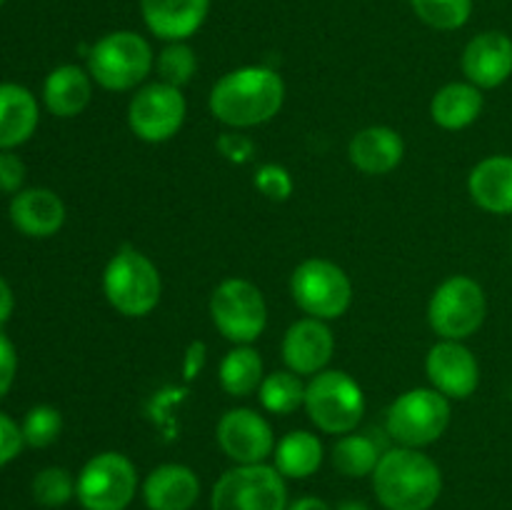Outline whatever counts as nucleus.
Listing matches in <instances>:
<instances>
[{
    "instance_id": "nucleus-7",
    "label": "nucleus",
    "mask_w": 512,
    "mask_h": 510,
    "mask_svg": "<svg viewBox=\"0 0 512 510\" xmlns=\"http://www.w3.org/2000/svg\"><path fill=\"white\" fill-rule=\"evenodd\" d=\"M450 398L435 388H413L393 400L385 413L390 438L405 448H425L443 438L450 425Z\"/></svg>"
},
{
    "instance_id": "nucleus-6",
    "label": "nucleus",
    "mask_w": 512,
    "mask_h": 510,
    "mask_svg": "<svg viewBox=\"0 0 512 510\" xmlns=\"http://www.w3.org/2000/svg\"><path fill=\"white\" fill-rule=\"evenodd\" d=\"M488 318L483 285L470 275H450L435 288L428 303V323L440 340H468Z\"/></svg>"
},
{
    "instance_id": "nucleus-21",
    "label": "nucleus",
    "mask_w": 512,
    "mask_h": 510,
    "mask_svg": "<svg viewBox=\"0 0 512 510\" xmlns=\"http://www.w3.org/2000/svg\"><path fill=\"white\" fill-rule=\"evenodd\" d=\"M10 218L20 233L30 238H50L65 223V205L53 190L28 188L20 190L10 203Z\"/></svg>"
},
{
    "instance_id": "nucleus-24",
    "label": "nucleus",
    "mask_w": 512,
    "mask_h": 510,
    "mask_svg": "<svg viewBox=\"0 0 512 510\" xmlns=\"http://www.w3.org/2000/svg\"><path fill=\"white\" fill-rule=\"evenodd\" d=\"M38 128V103L23 85L0 83V150L25 143Z\"/></svg>"
},
{
    "instance_id": "nucleus-37",
    "label": "nucleus",
    "mask_w": 512,
    "mask_h": 510,
    "mask_svg": "<svg viewBox=\"0 0 512 510\" xmlns=\"http://www.w3.org/2000/svg\"><path fill=\"white\" fill-rule=\"evenodd\" d=\"M15 368H18V355H15L13 343L0 333V398L10 390L15 378Z\"/></svg>"
},
{
    "instance_id": "nucleus-41",
    "label": "nucleus",
    "mask_w": 512,
    "mask_h": 510,
    "mask_svg": "<svg viewBox=\"0 0 512 510\" xmlns=\"http://www.w3.org/2000/svg\"><path fill=\"white\" fill-rule=\"evenodd\" d=\"M5 3V0H0V5H3Z\"/></svg>"
},
{
    "instance_id": "nucleus-10",
    "label": "nucleus",
    "mask_w": 512,
    "mask_h": 510,
    "mask_svg": "<svg viewBox=\"0 0 512 510\" xmlns=\"http://www.w3.org/2000/svg\"><path fill=\"white\" fill-rule=\"evenodd\" d=\"M210 318L230 343H255L268 325L263 290L245 278H225L210 295Z\"/></svg>"
},
{
    "instance_id": "nucleus-22",
    "label": "nucleus",
    "mask_w": 512,
    "mask_h": 510,
    "mask_svg": "<svg viewBox=\"0 0 512 510\" xmlns=\"http://www.w3.org/2000/svg\"><path fill=\"white\" fill-rule=\"evenodd\" d=\"M93 98V78L78 65H60L45 78L43 100L58 118H75Z\"/></svg>"
},
{
    "instance_id": "nucleus-34",
    "label": "nucleus",
    "mask_w": 512,
    "mask_h": 510,
    "mask_svg": "<svg viewBox=\"0 0 512 510\" xmlns=\"http://www.w3.org/2000/svg\"><path fill=\"white\" fill-rule=\"evenodd\" d=\"M218 150L225 160H230L235 165H243L248 160H253L255 143L248 135L240 133V130H228V133H223L218 138Z\"/></svg>"
},
{
    "instance_id": "nucleus-35",
    "label": "nucleus",
    "mask_w": 512,
    "mask_h": 510,
    "mask_svg": "<svg viewBox=\"0 0 512 510\" xmlns=\"http://www.w3.org/2000/svg\"><path fill=\"white\" fill-rule=\"evenodd\" d=\"M23 443V430H20L8 415L0 413V468H3L5 463H10V460L20 453Z\"/></svg>"
},
{
    "instance_id": "nucleus-17",
    "label": "nucleus",
    "mask_w": 512,
    "mask_h": 510,
    "mask_svg": "<svg viewBox=\"0 0 512 510\" xmlns=\"http://www.w3.org/2000/svg\"><path fill=\"white\" fill-rule=\"evenodd\" d=\"M210 10V0H140V13L155 38L165 43L188 40L200 30Z\"/></svg>"
},
{
    "instance_id": "nucleus-30",
    "label": "nucleus",
    "mask_w": 512,
    "mask_h": 510,
    "mask_svg": "<svg viewBox=\"0 0 512 510\" xmlns=\"http://www.w3.org/2000/svg\"><path fill=\"white\" fill-rule=\"evenodd\" d=\"M155 68H158L163 83L183 88L193 80L195 70H198V58H195V50L185 40H178V43H168L160 50Z\"/></svg>"
},
{
    "instance_id": "nucleus-27",
    "label": "nucleus",
    "mask_w": 512,
    "mask_h": 510,
    "mask_svg": "<svg viewBox=\"0 0 512 510\" xmlns=\"http://www.w3.org/2000/svg\"><path fill=\"white\" fill-rule=\"evenodd\" d=\"M330 458H333L335 470L345 478H365V475H373V470L378 468L380 450L368 435L345 433L333 445Z\"/></svg>"
},
{
    "instance_id": "nucleus-20",
    "label": "nucleus",
    "mask_w": 512,
    "mask_h": 510,
    "mask_svg": "<svg viewBox=\"0 0 512 510\" xmlns=\"http://www.w3.org/2000/svg\"><path fill=\"white\" fill-rule=\"evenodd\" d=\"M468 193L480 210L512 215V155H488L468 175Z\"/></svg>"
},
{
    "instance_id": "nucleus-3",
    "label": "nucleus",
    "mask_w": 512,
    "mask_h": 510,
    "mask_svg": "<svg viewBox=\"0 0 512 510\" xmlns=\"http://www.w3.org/2000/svg\"><path fill=\"white\" fill-rule=\"evenodd\" d=\"M103 293L125 318H145L158 308L163 280L148 255L133 245H123L105 265Z\"/></svg>"
},
{
    "instance_id": "nucleus-13",
    "label": "nucleus",
    "mask_w": 512,
    "mask_h": 510,
    "mask_svg": "<svg viewBox=\"0 0 512 510\" xmlns=\"http://www.w3.org/2000/svg\"><path fill=\"white\" fill-rule=\"evenodd\" d=\"M215 438L223 453L238 465L265 463L275 453V433L253 408H233L218 420Z\"/></svg>"
},
{
    "instance_id": "nucleus-38",
    "label": "nucleus",
    "mask_w": 512,
    "mask_h": 510,
    "mask_svg": "<svg viewBox=\"0 0 512 510\" xmlns=\"http://www.w3.org/2000/svg\"><path fill=\"white\" fill-rule=\"evenodd\" d=\"M10 313H13V290L0 278V325L10 318Z\"/></svg>"
},
{
    "instance_id": "nucleus-29",
    "label": "nucleus",
    "mask_w": 512,
    "mask_h": 510,
    "mask_svg": "<svg viewBox=\"0 0 512 510\" xmlns=\"http://www.w3.org/2000/svg\"><path fill=\"white\" fill-rule=\"evenodd\" d=\"M413 13L435 30H458L473 15V0H410Z\"/></svg>"
},
{
    "instance_id": "nucleus-36",
    "label": "nucleus",
    "mask_w": 512,
    "mask_h": 510,
    "mask_svg": "<svg viewBox=\"0 0 512 510\" xmlns=\"http://www.w3.org/2000/svg\"><path fill=\"white\" fill-rule=\"evenodd\" d=\"M25 180V165L18 155L0 153V190L15 193Z\"/></svg>"
},
{
    "instance_id": "nucleus-19",
    "label": "nucleus",
    "mask_w": 512,
    "mask_h": 510,
    "mask_svg": "<svg viewBox=\"0 0 512 510\" xmlns=\"http://www.w3.org/2000/svg\"><path fill=\"white\" fill-rule=\"evenodd\" d=\"M198 498L200 480L188 465L163 463L143 483V500L150 510H190Z\"/></svg>"
},
{
    "instance_id": "nucleus-40",
    "label": "nucleus",
    "mask_w": 512,
    "mask_h": 510,
    "mask_svg": "<svg viewBox=\"0 0 512 510\" xmlns=\"http://www.w3.org/2000/svg\"><path fill=\"white\" fill-rule=\"evenodd\" d=\"M338 510H370V508L365 503H360V500H345V503L338 505Z\"/></svg>"
},
{
    "instance_id": "nucleus-23",
    "label": "nucleus",
    "mask_w": 512,
    "mask_h": 510,
    "mask_svg": "<svg viewBox=\"0 0 512 510\" xmlns=\"http://www.w3.org/2000/svg\"><path fill=\"white\" fill-rule=\"evenodd\" d=\"M485 108L483 90L468 83H448L430 100V118L443 130L470 128Z\"/></svg>"
},
{
    "instance_id": "nucleus-33",
    "label": "nucleus",
    "mask_w": 512,
    "mask_h": 510,
    "mask_svg": "<svg viewBox=\"0 0 512 510\" xmlns=\"http://www.w3.org/2000/svg\"><path fill=\"white\" fill-rule=\"evenodd\" d=\"M255 188L260 190V195L273 200V203H283V200H288L293 195L295 183L288 168H283L278 163H265L255 173Z\"/></svg>"
},
{
    "instance_id": "nucleus-25",
    "label": "nucleus",
    "mask_w": 512,
    "mask_h": 510,
    "mask_svg": "<svg viewBox=\"0 0 512 510\" xmlns=\"http://www.w3.org/2000/svg\"><path fill=\"white\" fill-rule=\"evenodd\" d=\"M273 465L283 478H310L323 465V443L310 430H293L275 445Z\"/></svg>"
},
{
    "instance_id": "nucleus-2",
    "label": "nucleus",
    "mask_w": 512,
    "mask_h": 510,
    "mask_svg": "<svg viewBox=\"0 0 512 510\" xmlns=\"http://www.w3.org/2000/svg\"><path fill=\"white\" fill-rule=\"evenodd\" d=\"M373 490L388 510H430L443 490V473L420 448L400 445L380 455Z\"/></svg>"
},
{
    "instance_id": "nucleus-12",
    "label": "nucleus",
    "mask_w": 512,
    "mask_h": 510,
    "mask_svg": "<svg viewBox=\"0 0 512 510\" xmlns=\"http://www.w3.org/2000/svg\"><path fill=\"white\" fill-rule=\"evenodd\" d=\"M188 115L183 90L175 85L150 83L133 95L128 105V125L143 143H168L180 133Z\"/></svg>"
},
{
    "instance_id": "nucleus-15",
    "label": "nucleus",
    "mask_w": 512,
    "mask_h": 510,
    "mask_svg": "<svg viewBox=\"0 0 512 510\" xmlns=\"http://www.w3.org/2000/svg\"><path fill=\"white\" fill-rule=\"evenodd\" d=\"M288 370L298 375H318L328 370V363L335 353L333 330L328 328L325 320L318 318H300L285 330L283 343H280Z\"/></svg>"
},
{
    "instance_id": "nucleus-14",
    "label": "nucleus",
    "mask_w": 512,
    "mask_h": 510,
    "mask_svg": "<svg viewBox=\"0 0 512 510\" xmlns=\"http://www.w3.org/2000/svg\"><path fill=\"white\" fill-rule=\"evenodd\" d=\"M430 388L450 400H465L478 390L480 365L478 358L463 340H438L425 358Z\"/></svg>"
},
{
    "instance_id": "nucleus-28",
    "label": "nucleus",
    "mask_w": 512,
    "mask_h": 510,
    "mask_svg": "<svg viewBox=\"0 0 512 510\" xmlns=\"http://www.w3.org/2000/svg\"><path fill=\"white\" fill-rule=\"evenodd\" d=\"M305 385L303 375L293 370H275L265 375L258 388L260 405L273 415H290L305 405Z\"/></svg>"
},
{
    "instance_id": "nucleus-11",
    "label": "nucleus",
    "mask_w": 512,
    "mask_h": 510,
    "mask_svg": "<svg viewBox=\"0 0 512 510\" xmlns=\"http://www.w3.org/2000/svg\"><path fill=\"white\" fill-rule=\"evenodd\" d=\"M138 493V470L133 460L115 450L93 455L78 475L80 505L85 510H125Z\"/></svg>"
},
{
    "instance_id": "nucleus-4",
    "label": "nucleus",
    "mask_w": 512,
    "mask_h": 510,
    "mask_svg": "<svg viewBox=\"0 0 512 510\" xmlns=\"http://www.w3.org/2000/svg\"><path fill=\"white\" fill-rule=\"evenodd\" d=\"M153 68V48L143 35L133 30H115L103 35L88 53V73L93 83L113 93L138 88Z\"/></svg>"
},
{
    "instance_id": "nucleus-5",
    "label": "nucleus",
    "mask_w": 512,
    "mask_h": 510,
    "mask_svg": "<svg viewBox=\"0 0 512 510\" xmlns=\"http://www.w3.org/2000/svg\"><path fill=\"white\" fill-rule=\"evenodd\" d=\"M305 413L310 423L330 435L353 433L365 415V393L345 370H323L305 385Z\"/></svg>"
},
{
    "instance_id": "nucleus-26",
    "label": "nucleus",
    "mask_w": 512,
    "mask_h": 510,
    "mask_svg": "<svg viewBox=\"0 0 512 510\" xmlns=\"http://www.w3.org/2000/svg\"><path fill=\"white\" fill-rule=\"evenodd\" d=\"M263 358L250 345H235L233 350L225 353L220 360L218 380L220 388L233 398H248V395L258 393L260 383H263Z\"/></svg>"
},
{
    "instance_id": "nucleus-16",
    "label": "nucleus",
    "mask_w": 512,
    "mask_h": 510,
    "mask_svg": "<svg viewBox=\"0 0 512 510\" xmlns=\"http://www.w3.org/2000/svg\"><path fill=\"white\" fill-rule=\"evenodd\" d=\"M465 80L480 90H493L508 83L512 75V38L503 30H485L475 35L463 50Z\"/></svg>"
},
{
    "instance_id": "nucleus-18",
    "label": "nucleus",
    "mask_w": 512,
    "mask_h": 510,
    "mask_svg": "<svg viewBox=\"0 0 512 510\" xmlns=\"http://www.w3.org/2000/svg\"><path fill=\"white\" fill-rule=\"evenodd\" d=\"M403 135L390 125H370L350 138L348 158L360 173L388 175L403 163Z\"/></svg>"
},
{
    "instance_id": "nucleus-8",
    "label": "nucleus",
    "mask_w": 512,
    "mask_h": 510,
    "mask_svg": "<svg viewBox=\"0 0 512 510\" xmlns=\"http://www.w3.org/2000/svg\"><path fill=\"white\" fill-rule=\"evenodd\" d=\"M290 295L305 315L328 323L348 313L353 303V283L333 260L308 258L290 275Z\"/></svg>"
},
{
    "instance_id": "nucleus-39",
    "label": "nucleus",
    "mask_w": 512,
    "mask_h": 510,
    "mask_svg": "<svg viewBox=\"0 0 512 510\" xmlns=\"http://www.w3.org/2000/svg\"><path fill=\"white\" fill-rule=\"evenodd\" d=\"M288 510H333L325 500L313 498V495H305V498H298L293 505H288Z\"/></svg>"
},
{
    "instance_id": "nucleus-31",
    "label": "nucleus",
    "mask_w": 512,
    "mask_h": 510,
    "mask_svg": "<svg viewBox=\"0 0 512 510\" xmlns=\"http://www.w3.org/2000/svg\"><path fill=\"white\" fill-rule=\"evenodd\" d=\"M78 480L65 468H45L33 480V498L45 508H60L75 495Z\"/></svg>"
},
{
    "instance_id": "nucleus-9",
    "label": "nucleus",
    "mask_w": 512,
    "mask_h": 510,
    "mask_svg": "<svg viewBox=\"0 0 512 510\" xmlns=\"http://www.w3.org/2000/svg\"><path fill=\"white\" fill-rule=\"evenodd\" d=\"M213 510H288V488L275 465H235L210 495Z\"/></svg>"
},
{
    "instance_id": "nucleus-1",
    "label": "nucleus",
    "mask_w": 512,
    "mask_h": 510,
    "mask_svg": "<svg viewBox=\"0 0 512 510\" xmlns=\"http://www.w3.org/2000/svg\"><path fill=\"white\" fill-rule=\"evenodd\" d=\"M285 103V83L275 70L245 65L230 70L210 90V113L233 130L270 123Z\"/></svg>"
},
{
    "instance_id": "nucleus-32",
    "label": "nucleus",
    "mask_w": 512,
    "mask_h": 510,
    "mask_svg": "<svg viewBox=\"0 0 512 510\" xmlns=\"http://www.w3.org/2000/svg\"><path fill=\"white\" fill-rule=\"evenodd\" d=\"M23 438L25 443L33 448H48L58 440L60 430H63V418L53 405H35L28 415H25L23 425Z\"/></svg>"
}]
</instances>
